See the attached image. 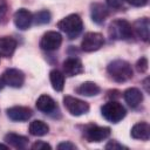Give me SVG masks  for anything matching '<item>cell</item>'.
I'll return each mask as SVG.
<instances>
[{
	"label": "cell",
	"mask_w": 150,
	"mask_h": 150,
	"mask_svg": "<svg viewBox=\"0 0 150 150\" xmlns=\"http://www.w3.org/2000/svg\"><path fill=\"white\" fill-rule=\"evenodd\" d=\"M107 71L114 81L120 83L129 81L134 74L130 63L124 60H114L108 64Z\"/></svg>",
	"instance_id": "6da1fadb"
},
{
	"label": "cell",
	"mask_w": 150,
	"mask_h": 150,
	"mask_svg": "<svg viewBox=\"0 0 150 150\" xmlns=\"http://www.w3.org/2000/svg\"><path fill=\"white\" fill-rule=\"evenodd\" d=\"M57 27L61 32L66 33L68 39H75L80 35L83 29V22L80 15L77 14H69L68 16L63 18L57 22Z\"/></svg>",
	"instance_id": "7a4b0ae2"
},
{
	"label": "cell",
	"mask_w": 150,
	"mask_h": 150,
	"mask_svg": "<svg viewBox=\"0 0 150 150\" xmlns=\"http://www.w3.org/2000/svg\"><path fill=\"white\" fill-rule=\"evenodd\" d=\"M108 34L112 40H128L132 35L131 25L124 19H116L110 22Z\"/></svg>",
	"instance_id": "3957f363"
},
{
	"label": "cell",
	"mask_w": 150,
	"mask_h": 150,
	"mask_svg": "<svg viewBox=\"0 0 150 150\" xmlns=\"http://www.w3.org/2000/svg\"><path fill=\"white\" fill-rule=\"evenodd\" d=\"M101 112H102V116L111 123H118L127 115L125 108L120 102L114 101V100L103 104L101 108Z\"/></svg>",
	"instance_id": "277c9868"
},
{
	"label": "cell",
	"mask_w": 150,
	"mask_h": 150,
	"mask_svg": "<svg viewBox=\"0 0 150 150\" xmlns=\"http://www.w3.org/2000/svg\"><path fill=\"white\" fill-rule=\"evenodd\" d=\"M103 45H104V38L101 33L89 32L83 36L81 42V48L83 52L90 53V52L98 50Z\"/></svg>",
	"instance_id": "5b68a950"
},
{
	"label": "cell",
	"mask_w": 150,
	"mask_h": 150,
	"mask_svg": "<svg viewBox=\"0 0 150 150\" xmlns=\"http://www.w3.org/2000/svg\"><path fill=\"white\" fill-rule=\"evenodd\" d=\"M63 104L66 109L74 116H81L89 111V104L87 102L69 95L63 97Z\"/></svg>",
	"instance_id": "8992f818"
},
{
	"label": "cell",
	"mask_w": 150,
	"mask_h": 150,
	"mask_svg": "<svg viewBox=\"0 0 150 150\" xmlns=\"http://www.w3.org/2000/svg\"><path fill=\"white\" fill-rule=\"evenodd\" d=\"M62 43V35L59 32L49 30L45 33L40 40V48L46 52H53L59 49Z\"/></svg>",
	"instance_id": "52a82bcc"
},
{
	"label": "cell",
	"mask_w": 150,
	"mask_h": 150,
	"mask_svg": "<svg viewBox=\"0 0 150 150\" xmlns=\"http://www.w3.org/2000/svg\"><path fill=\"white\" fill-rule=\"evenodd\" d=\"M110 135V128L108 127H98V125H88L84 129V137L88 142H102L108 138Z\"/></svg>",
	"instance_id": "ba28073f"
},
{
	"label": "cell",
	"mask_w": 150,
	"mask_h": 150,
	"mask_svg": "<svg viewBox=\"0 0 150 150\" xmlns=\"http://www.w3.org/2000/svg\"><path fill=\"white\" fill-rule=\"evenodd\" d=\"M2 82L4 84L12 87V88H20L25 82V75L21 70L16 68H8L2 74Z\"/></svg>",
	"instance_id": "9c48e42d"
},
{
	"label": "cell",
	"mask_w": 150,
	"mask_h": 150,
	"mask_svg": "<svg viewBox=\"0 0 150 150\" xmlns=\"http://www.w3.org/2000/svg\"><path fill=\"white\" fill-rule=\"evenodd\" d=\"M33 22V15L29 11L25 8H20L14 13V23L18 29L26 30L30 27Z\"/></svg>",
	"instance_id": "30bf717a"
},
{
	"label": "cell",
	"mask_w": 150,
	"mask_h": 150,
	"mask_svg": "<svg viewBox=\"0 0 150 150\" xmlns=\"http://www.w3.org/2000/svg\"><path fill=\"white\" fill-rule=\"evenodd\" d=\"M33 112L29 108L22 105H15L7 109V116L15 122H25L32 117Z\"/></svg>",
	"instance_id": "8fae6325"
},
{
	"label": "cell",
	"mask_w": 150,
	"mask_h": 150,
	"mask_svg": "<svg viewBox=\"0 0 150 150\" xmlns=\"http://www.w3.org/2000/svg\"><path fill=\"white\" fill-rule=\"evenodd\" d=\"M83 71H84L83 64L81 60L77 57H68L63 62V74L66 76H69V77L76 76Z\"/></svg>",
	"instance_id": "7c38bea8"
},
{
	"label": "cell",
	"mask_w": 150,
	"mask_h": 150,
	"mask_svg": "<svg viewBox=\"0 0 150 150\" xmlns=\"http://www.w3.org/2000/svg\"><path fill=\"white\" fill-rule=\"evenodd\" d=\"M149 28H150V22L148 18H142L138 19L134 22V25L131 26L132 33L141 40L143 41H149Z\"/></svg>",
	"instance_id": "4fadbf2b"
},
{
	"label": "cell",
	"mask_w": 150,
	"mask_h": 150,
	"mask_svg": "<svg viewBox=\"0 0 150 150\" xmlns=\"http://www.w3.org/2000/svg\"><path fill=\"white\" fill-rule=\"evenodd\" d=\"M90 16L95 23L101 25L108 16V9L103 4L94 2L90 5Z\"/></svg>",
	"instance_id": "5bb4252c"
},
{
	"label": "cell",
	"mask_w": 150,
	"mask_h": 150,
	"mask_svg": "<svg viewBox=\"0 0 150 150\" xmlns=\"http://www.w3.org/2000/svg\"><path fill=\"white\" fill-rule=\"evenodd\" d=\"M123 97L125 100V102L131 107V108H136L141 104V102L143 101V95L142 91L138 88L131 87L128 88L124 93H123Z\"/></svg>",
	"instance_id": "9a60e30c"
},
{
	"label": "cell",
	"mask_w": 150,
	"mask_h": 150,
	"mask_svg": "<svg viewBox=\"0 0 150 150\" xmlns=\"http://www.w3.org/2000/svg\"><path fill=\"white\" fill-rule=\"evenodd\" d=\"M130 135L135 139L148 141L150 138V127L146 122H138L131 128Z\"/></svg>",
	"instance_id": "2e32d148"
},
{
	"label": "cell",
	"mask_w": 150,
	"mask_h": 150,
	"mask_svg": "<svg viewBox=\"0 0 150 150\" xmlns=\"http://www.w3.org/2000/svg\"><path fill=\"white\" fill-rule=\"evenodd\" d=\"M35 104H36V108L40 111L45 112V114H50V112H53V111H55L57 109V105H56L55 101L49 95H46V94L41 95L36 100Z\"/></svg>",
	"instance_id": "e0dca14e"
},
{
	"label": "cell",
	"mask_w": 150,
	"mask_h": 150,
	"mask_svg": "<svg viewBox=\"0 0 150 150\" xmlns=\"http://www.w3.org/2000/svg\"><path fill=\"white\" fill-rule=\"evenodd\" d=\"M16 48V41L11 36L0 38V56L11 57Z\"/></svg>",
	"instance_id": "ac0fdd59"
},
{
	"label": "cell",
	"mask_w": 150,
	"mask_h": 150,
	"mask_svg": "<svg viewBox=\"0 0 150 150\" xmlns=\"http://www.w3.org/2000/svg\"><path fill=\"white\" fill-rule=\"evenodd\" d=\"M5 142L15 149H25L28 145V138L26 136H22L15 132L7 134L5 136Z\"/></svg>",
	"instance_id": "d6986e66"
},
{
	"label": "cell",
	"mask_w": 150,
	"mask_h": 150,
	"mask_svg": "<svg viewBox=\"0 0 150 150\" xmlns=\"http://www.w3.org/2000/svg\"><path fill=\"white\" fill-rule=\"evenodd\" d=\"M100 91H101V88L91 81H86L76 88V93L82 96H95L100 94Z\"/></svg>",
	"instance_id": "ffe728a7"
},
{
	"label": "cell",
	"mask_w": 150,
	"mask_h": 150,
	"mask_svg": "<svg viewBox=\"0 0 150 150\" xmlns=\"http://www.w3.org/2000/svg\"><path fill=\"white\" fill-rule=\"evenodd\" d=\"M49 80L52 83V87L56 91H62L64 87V74H62L57 69H53L49 73Z\"/></svg>",
	"instance_id": "44dd1931"
},
{
	"label": "cell",
	"mask_w": 150,
	"mask_h": 150,
	"mask_svg": "<svg viewBox=\"0 0 150 150\" xmlns=\"http://www.w3.org/2000/svg\"><path fill=\"white\" fill-rule=\"evenodd\" d=\"M49 131V127L40 120H35L29 124V132L33 136H45Z\"/></svg>",
	"instance_id": "7402d4cb"
},
{
	"label": "cell",
	"mask_w": 150,
	"mask_h": 150,
	"mask_svg": "<svg viewBox=\"0 0 150 150\" xmlns=\"http://www.w3.org/2000/svg\"><path fill=\"white\" fill-rule=\"evenodd\" d=\"M50 19H52L50 12H48L47 9H43V11L35 13V15L33 16V21L36 25H46L50 21Z\"/></svg>",
	"instance_id": "603a6c76"
},
{
	"label": "cell",
	"mask_w": 150,
	"mask_h": 150,
	"mask_svg": "<svg viewBox=\"0 0 150 150\" xmlns=\"http://www.w3.org/2000/svg\"><path fill=\"white\" fill-rule=\"evenodd\" d=\"M148 59L146 57H141L137 62H136V69L138 73H145L148 70Z\"/></svg>",
	"instance_id": "cb8c5ba5"
},
{
	"label": "cell",
	"mask_w": 150,
	"mask_h": 150,
	"mask_svg": "<svg viewBox=\"0 0 150 150\" xmlns=\"http://www.w3.org/2000/svg\"><path fill=\"white\" fill-rule=\"evenodd\" d=\"M32 149L33 150H47V149L50 150L52 146H50V144H48V143H46L43 141H38L32 145Z\"/></svg>",
	"instance_id": "d4e9b609"
},
{
	"label": "cell",
	"mask_w": 150,
	"mask_h": 150,
	"mask_svg": "<svg viewBox=\"0 0 150 150\" xmlns=\"http://www.w3.org/2000/svg\"><path fill=\"white\" fill-rule=\"evenodd\" d=\"M105 149H108V150H121V149H128V148L122 145V144H120L116 141H109L105 144Z\"/></svg>",
	"instance_id": "484cf974"
},
{
	"label": "cell",
	"mask_w": 150,
	"mask_h": 150,
	"mask_svg": "<svg viewBox=\"0 0 150 150\" xmlns=\"http://www.w3.org/2000/svg\"><path fill=\"white\" fill-rule=\"evenodd\" d=\"M57 149L59 150H75L76 145L71 142H62L57 145Z\"/></svg>",
	"instance_id": "4316f807"
},
{
	"label": "cell",
	"mask_w": 150,
	"mask_h": 150,
	"mask_svg": "<svg viewBox=\"0 0 150 150\" xmlns=\"http://www.w3.org/2000/svg\"><path fill=\"white\" fill-rule=\"evenodd\" d=\"M6 13H7V1L0 0V21L5 18Z\"/></svg>",
	"instance_id": "83f0119b"
},
{
	"label": "cell",
	"mask_w": 150,
	"mask_h": 150,
	"mask_svg": "<svg viewBox=\"0 0 150 150\" xmlns=\"http://www.w3.org/2000/svg\"><path fill=\"white\" fill-rule=\"evenodd\" d=\"M105 2L111 8H120L123 5V0H105Z\"/></svg>",
	"instance_id": "f1b7e54d"
},
{
	"label": "cell",
	"mask_w": 150,
	"mask_h": 150,
	"mask_svg": "<svg viewBox=\"0 0 150 150\" xmlns=\"http://www.w3.org/2000/svg\"><path fill=\"white\" fill-rule=\"evenodd\" d=\"M127 1L135 7H143L149 2V0H127Z\"/></svg>",
	"instance_id": "f546056e"
},
{
	"label": "cell",
	"mask_w": 150,
	"mask_h": 150,
	"mask_svg": "<svg viewBox=\"0 0 150 150\" xmlns=\"http://www.w3.org/2000/svg\"><path fill=\"white\" fill-rule=\"evenodd\" d=\"M148 82H149V77H146L144 81H143V86H144V88H145V91L146 93H149V87H148Z\"/></svg>",
	"instance_id": "4dcf8cb0"
},
{
	"label": "cell",
	"mask_w": 150,
	"mask_h": 150,
	"mask_svg": "<svg viewBox=\"0 0 150 150\" xmlns=\"http://www.w3.org/2000/svg\"><path fill=\"white\" fill-rule=\"evenodd\" d=\"M0 149H7V145H5V144H0Z\"/></svg>",
	"instance_id": "1f68e13d"
},
{
	"label": "cell",
	"mask_w": 150,
	"mask_h": 150,
	"mask_svg": "<svg viewBox=\"0 0 150 150\" xmlns=\"http://www.w3.org/2000/svg\"><path fill=\"white\" fill-rule=\"evenodd\" d=\"M2 87H4V82H2V79H0V90H1Z\"/></svg>",
	"instance_id": "d6a6232c"
}]
</instances>
